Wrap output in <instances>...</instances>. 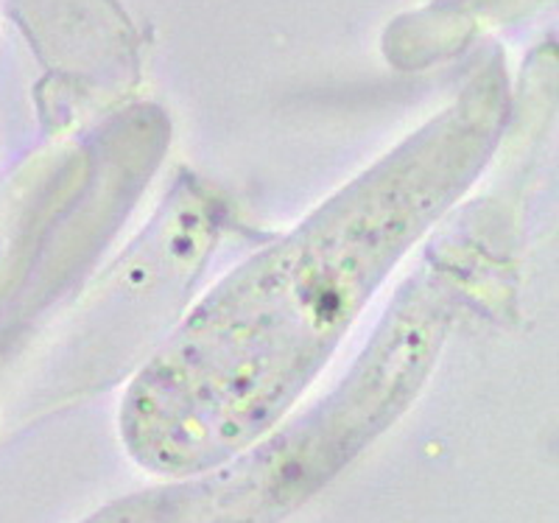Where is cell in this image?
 <instances>
[{
  "instance_id": "obj_2",
  "label": "cell",
  "mask_w": 559,
  "mask_h": 523,
  "mask_svg": "<svg viewBox=\"0 0 559 523\" xmlns=\"http://www.w3.org/2000/svg\"><path fill=\"white\" fill-rule=\"evenodd\" d=\"M445 275L403 288L353 370L233 460L118 498L82 523H283L338 479L419 395L453 317Z\"/></svg>"
},
{
  "instance_id": "obj_1",
  "label": "cell",
  "mask_w": 559,
  "mask_h": 523,
  "mask_svg": "<svg viewBox=\"0 0 559 523\" xmlns=\"http://www.w3.org/2000/svg\"><path fill=\"white\" fill-rule=\"evenodd\" d=\"M496 141V109H451L233 269L129 381V456L179 479L272 435L414 243L481 177Z\"/></svg>"
}]
</instances>
